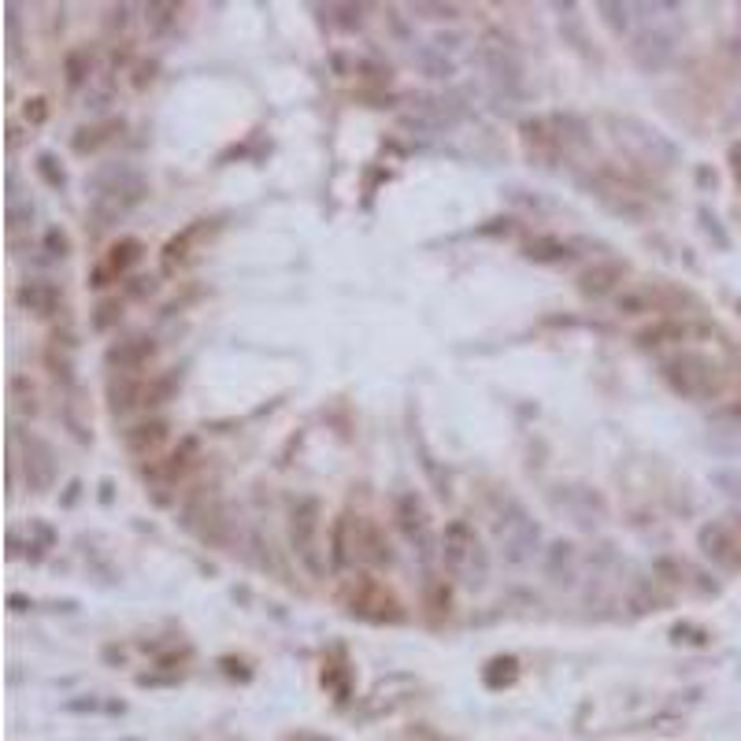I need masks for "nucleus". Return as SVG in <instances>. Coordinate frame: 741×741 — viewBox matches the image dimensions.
<instances>
[{"label":"nucleus","mask_w":741,"mask_h":741,"mask_svg":"<svg viewBox=\"0 0 741 741\" xmlns=\"http://www.w3.org/2000/svg\"><path fill=\"white\" fill-rule=\"evenodd\" d=\"M575 545L571 541H556V545H549V552H545V579L549 582H556V586H563V582H571L575 579Z\"/></svg>","instance_id":"b1692460"},{"label":"nucleus","mask_w":741,"mask_h":741,"mask_svg":"<svg viewBox=\"0 0 741 741\" xmlns=\"http://www.w3.org/2000/svg\"><path fill=\"white\" fill-rule=\"evenodd\" d=\"M45 119H48V104H45V97L26 100V123H30V127H41Z\"/></svg>","instance_id":"c03bdc74"},{"label":"nucleus","mask_w":741,"mask_h":741,"mask_svg":"<svg viewBox=\"0 0 741 741\" xmlns=\"http://www.w3.org/2000/svg\"><path fill=\"white\" fill-rule=\"evenodd\" d=\"M520 145L527 152V160H534L538 167H552L567 149H563V138L556 130L552 119L545 116H534V119H523L520 123Z\"/></svg>","instance_id":"ddd939ff"},{"label":"nucleus","mask_w":741,"mask_h":741,"mask_svg":"<svg viewBox=\"0 0 741 741\" xmlns=\"http://www.w3.org/2000/svg\"><path fill=\"white\" fill-rule=\"evenodd\" d=\"M23 468H26V482H30L34 493H48L56 486V475H60L52 445L45 437H37V434L23 437Z\"/></svg>","instance_id":"dca6fc26"},{"label":"nucleus","mask_w":741,"mask_h":741,"mask_svg":"<svg viewBox=\"0 0 741 741\" xmlns=\"http://www.w3.org/2000/svg\"><path fill=\"white\" fill-rule=\"evenodd\" d=\"M179 15H182V5H145V23L152 34H167L179 23Z\"/></svg>","instance_id":"72a5a7b5"},{"label":"nucleus","mask_w":741,"mask_h":741,"mask_svg":"<svg viewBox=\"0 0 741 741\" xmlns=\"http://www.w3.org/2000/svg\"><path fill=\"white\" fill-rule=\"evenodd\" d=\"M497 545L504 552L508 563H530L541 549V527L523 511V504L516 500H508V511H500V520H497Z\"/></svg>","instance_id":"6e6552de"},{"label":"nucleus","mask_w":741,"mask_h":741,"mask_svg":"<svg viewBox=\"0 0 741 741\" xmlns=\"http://www.w3.org/2000/svg\"><path fill=\"white\" fill-rule=\"evenodd\" d=\"M712 326L708 323H697V319H682V315H671V319H660V323H649L634 334V341L642 349H660V345H686V341H697V337H708Z\"/></svg>","instance_id":"4468645a"},{"label":"nucleus","mask_w":741,"mask_h":741,"mask_svg":"<svg viewBox=\"0 0 741 741\" xmlns=\"http://www.w3.org/2000/svg\"><path fill=\"white\" fill-rule=\"evenodd\" d=\"M45 252H52V256H67L71 252V238L60 231V226H48L45 231Z\"/></svg>","instance_id":"a19ab883"},{"label":"nucleus","mask_w":741,"mask_h":741,"mask_svg":"<svg viewBox=\"0 0 741 741\" xmlns=\"http://www.w3.org/2000/svg\"><path fill=\"white\" fill-rule=\"evenodd\" d=\"M441 563L452 579H460L468 590H482L489 579V552L479 530L468 520H452L441 530Z\"/></svg>","instance_id":"20e7f679"},{"label":"nucleus","mask_w":741,"mask_h":741,"mask_svg":"<svg viewBox=\"0 0 741 741\" xmlns=\"http://www.w3.org/2000/svg\"><path fill=\"white\" fill-rule=\"evenodd\" d=\"M330 563L337 571H349L353 567V545H349V516H337L330 527Z\"/></svg>","instance_id":"bb28decb"},{"label":"nucleus","mask_w":741,"mask_h":741,"mask_svg":"<svg viewBox=\"0 0 741 741\" xmlns=\"http://www.w3.org/2000/svg\"><path fill=\"white\" fill-rule=\"evenodd\" d=\"M427 604H430V612H445V615H448V608H452L448 586H445V582H430V586H427Z\"/></svg>","instance_id":"ea45409f"},{"label":"nucleus","mask_w":741,"mask_h":741,"mask_svg":"<svg viewBox=\"0 0 741 741\" xmlns=\"http://www.w3.org/2000/svg\"><path fill=\"white\" fill-rule=\"evenodd\" d=\"M8 149H19V123H8Z\"/></svg>","instance_id":"8fccbe9b"},{"label":"nucleus","mask_w":741,"mask_h":741,"mask_svg":"<svg viewBox=\"0 0 741 741\" xmlns=\"http://www.w3.org/2000/svg\"><path fill=\"white\" fill-rule=\"evenodd\" d=\"M127 23H130V8H127V5H119V8H111V12H108V26H111V30H116V26L123 30Z\"/></svg>","instance_id":"de8ad7c7"},{"label":"nucleus","mask_w":741,"mask_h":741,"mask_svg":"<svg viewBox=\"0 0 741 741\" xmlns=\"http://www.w3.org/2000/svg\"><path fill=\"white\" fill-rule=\"evenodd\" d=\"M201 231H204V222H193V226H186L179 238L167 242V249H163V271H175V267H182V263L190 260V249H193V242L201 238Z\"/></svg>","instance_id":"cd10ccee"},{"label":"nucleus","mask_w":741,"mask_h":741,"mask_svg":"<svg viewBox=\"0 0 741 741\" xmlns=\"http://www.w3.org/2000/svg\"><path fill=\"white\" fill-rule=\"evenodd\" d=\"M145 389H149V378H141V375H111V382H108V412L111 416H127L134 408H145Z\"/></svg>","instance_id":"412c9836"},{"label":"nucleus","mask_w":741,"mask_h":741,"mask_svg":"<svg viewBox=\"0 0 741 741\" xmlns=\"http://www.w3.org/2000/svg\"><path fill=\"white\" fill-rule=\"evenodd\" d=\"M412 12H419L427 19H456V15H460V8H456V5H423V0H419V5H412Z\"/></svg>","instance_id":"79ce46f5"},{"label":"nucleus","mask_w":741,"mask_h":741,"mask_svg":"<svg viewBox=\"0 0 741 741\" xmlns=\"http://www.w3.org/2000/svg\"><path fill=\"white\" fill-rule=\"evenodd\" d=\"M697 549L719 571H741V534L734 530V523H723V520L705 523L697 530Z\"/></svg>","instance_id":"f8f14e48"},{"label":"nucleus","mask_w":741,"mask_h":741,"mask_svg":"<svg viewBox=\"0 0 741 741\" xmlns=\"http://www.w3.org/2000/svg\"><path fill=\"white\" fill-rule=\"evenodd\" d=\"M8 56L15 60L19 56V45H23V34H19V12H15V5H8Z\"/></svg>","instance_id":"37998d69"},{"label":"nucleus","mask_w":741,"mask_h":741,"mask_svg":"<svg viewBox=\"0 0 741 741\" xmlns=\"http://www.w3.org/2000/svg\"><path fill=\"white\" fill-rule=\"evenodd\" d=\"M626 278H631V263H626V260H601V263H590L586 271H579L575 286H579L582 297L601 301V297L615 293Z\"/></svg>","instance_id":"f3484780"},{"label":"nucleus","mask_w":741,"mask_h":741,"mask_svg":"<svg viewBox=\"0 0 741 741\" xmlns=\"http://www.w3.org/2000/svg\"><path fill=\"white\" fill-rule=\"evenodd\" d=\"M141 256H145V245L138 238H119L116 245L108 249V256H104V271L111 278H123L134 263H141Z\"/></svg>","instance_id":"393cba45"},{"label":"nucleus","mask_w":741,"mask_h":741,"mask_svg":"<svg viewBox=\"0 0 741 741\" xmlns=\"http://www.w3.org/2000/svg\"><path fill=\"white\" fill-rule=\"evenodd\" d=\"M416 60L430 78H448L452 75V60H445L441 48H416Z\"/></svg>","instance_id":"c9c22d12"},{"label":"nucleus","mask_w":741,"mask_h":741,"mask_svg":"<svg viewBox=\"0 0 741 741\" xmlns=\"http://www.w3.org/2000/svg\"><path fill=\"white\" fill-rule=\"evenodd\" d=\"M156 356V341L152 337H127L119 345H111L104 353V364L116 375H141Z\"/></svg>","instance_id":"a211bd4d"},{"label":"nucleus","mask_w":741,"mask_h":741,"mask_svg":"<svg viewBox=\"0 0 741 741\" xmlns=\"http://www.w3.org/2000/svg\"><path fill=\"white\" fill-rule=\"evenodd\" d=\"M393 520H396V530L405 534V541L419 552L423 563H430L434 556H441V538H434L430 511H427V504H423V497H419L416 489L396 493V500H393Z\"/></svg>","instance_id":"0eeeda50"},{"label":"nucleus","mask_w":741,"mask_h":741,"mask_svg":"<svg viewBox=\"0 0 741 741\" xmlns=\"http://www.w3.org/2000/svg\"><path fill=\"white\" fill-rule=\"evenodd\" d=\"M656 371L664 378V386L682 396V401H719L730 386L726 367L697 349H674L667 356L656 360Z\"/></svg>","instance_id":"f257e3e1"},{"label":"nucleus","mask_w":741,"mask_h":741,"mask_svg":"<svg viewBox=\"0 0 741 741\" xmlns=\"http://www.w3.org/2000/svg\"><path fill=\"white\" fill-rule=\"evenodd\" d=\"M590 193L608 208V211H615V215H623V219H645L649 215V204H645V197L626 182V179H619L615 170H597V175L590 179Z\"/></svg>","instance_id":"9d476101"},{"label":"nucleus","mask_w":741,"mask_h":741,"mask_svg":"<svg viewBox=\"0 0 741 741\" xmlns=\"http://www.w3.org/2000/svg\"><path fill=\"white\" fill-rule=\"evenodd\" d=\"M319 520H323V504L315 497H301L290 508V545L312 579L326 575V560L319 552Z\"/></svg>","instance_id":"423d86ee"},{"label":"nucleus","mask_w":741,"mask_h":741,"mask_svg":"<svg viewBox=\"0 0 741 741\" xmlns=\"http://www.w3.org/2000/svg\"><path fill=\"white\" fill-rule=\"evenodd\" d=\"M193 452H197V441L190 437V441H182V448H175V452H167L163 460H152L149 468H145V479L149 482H156V486H175L186 471H190V464H193Z\"/></svg>","instance_id":"5701e85b"},{"label":"nucleus","mask_w":741,"mask_h":741,"mask_svg":"<svg viewBox=\"0 0 741 741\" xmlns=\"http://www.w3.org/2000/svg\"><path fill=\"white\" fill-rule=\"evenodd\" d=\"M167 437H170V423L167 419H145V423H138V427H130L127 434H123V445H127V452L134 456V460H156L160 456V448L167 445Z\"/></svg>","instance_id":"6ab92c4d"},{"label":"nucleus","mask_w":741,"mask_h":741,"mask_svg":"<svg viewBox=\"0 0 741 741\" xmlns=\"http://www.w3.org/2000/svg\"><path fill=\"white\" fill-rule=\"evenodd\" d=\"M674 56V34L664 30V26H645L631 37V60L645 71V75H656L671 64Z\"/></svg>","instance_id":"2eb2a0df"},{"label":"nucleus","mask_w":741,"mask_h":741,"mask_svg":"<svg viewBox=\"0 0 741 741\" xmlns=\"http://www.w3.org/2000/svg\"><path fill=\"white\" fill-rule=\"evenodd\" d=\"M520 674V660L516 656H497L486 664V686L489 690H500V686H511Z\"/></svg>","instance_id":"c756f323"},{"label":"nucleus","mask_w":741,"mask_h":741,"mask_svg":"<svg viewBox=\"0 0 741 741\" xmlns=\"http://www.w3.org/2000/svg\"><path fill=\"white\" fill-rule=\"evenodd\" d=\"M8 608H12V612H30V608H34V601H30V597H23V593H8Z\"/></svg>","instance_id":"09e8293b"},{"label":"nucleus","mask_w":741,"mask_h":741,"mask_svg":"<svg viewBox=\"0 0 741 741\" xmlns=\"http://www.w3.org/2000/svg\"><path fill=\"white\" fill-rule=\"evenodd\" d=\"M116 130H123V119H108V123L78 127V130H75V138H71V149H75L78 156H89V152H97L104 141L116 138Z\"/></svg>","instance_id":"a878e982"},{"label":"nucleus","mask_w":741,"mask_h":741,"mask_svg":"<svg viewBox=\"0 0 741 741\" xmlns=\"http://www.w3.org/2000/svg\"><path fill=\"white\" fill-rule=\"evenodd\" d=\"M726 163H730V175H734V182L741 186V141H734V145H730Z\"/></svg>","instance_id":"49530a36"},{"label":"nucleus","mask_w":741,"mask_h":741,"mask_svg":"<svg viewBox=\"0 0 741 741\" xmlns=\"http://www.w3.org/2000/svg\"><path fill=\"white\" fill-rule=\"evenodd\" d=\"M734 530H737V534H741V516H737V520H734Z\"/></svg>","instance_id":"3c124183"},{"label":"nucleus","mask_w":741,"mask_h":741,"mask_svg":"<svg viewBox=\"0 0 741 741\" xmlns=\"http://www.w3.org/2000/svg\"><path fill=\"white\" fill-rule=\"evenodd\" d=\"M349 545H353V563L367 567H393V545L386 530L371 516H349Z\"/></svg>","instance_id":"9b49d317"},{"label":"nucleus","mask_w":741,"mask_h":741,"mask_svg":"<svg viewBox=\"0 0 741 741\" xmlns=\"http://www.w3.org/2000/svg\"><path fill=\"white\" fill-rule=\"evenodd\" d=\"M93 193H89V215L97 222V231L104 226L119 222L145 193H149V182L141 170H134L130 163H104L93 170V179L86 182Z\"/></svg>","instance_id":"f03ea898"},{"label":"nucleus","mask_w":741,"mask_h":741,"mask_svg":"<svg viewBox=\"0 0 741 741\" xmlns=\"http://www.w3.org/2000/svg\"><path fill=\"white\" fill-rule=\"evenodd\" d=\"M682 308H701V301L674 286V282H664V278H649L642 286L619 293L615 301V312L619 315H645V312H682Z\"/></svg>","instance_id":"39448f33"},{"label":"nucleus","mask_w":741,"mask_h":741,"mask_svg":"<svg viewBox=\"0 0 741 741\" xmlns=\"http://www.w3.org/2000/svg\"><path fill=\"white\" fill-rule=\"evenodd\" d=\"M15 301H19L26 312L48 319V315L60 312V304H64V290L56 286V282H48V278H30V282H23V286H19Z\"/></svg>","instance_id":"4be33fe9"},{"label":"nucleus","mask_w":741,"mask_h":741,"mask_svg":"<svg viewBox=\"0 0 741 741\" xmlns=\"http://www.w3.org/2000/svg\"><path fill=\"white\" fill-rule=\"evenodd\" d=\"M597 12H601V19H604V26L615 34V37H623V34H631V26H634V5H597Z\"/></svg>","instance_id":"7c9ffc66"},{"label":"nucleus","mask_w":741,"mask_h":741,"mask_svg":"<svg viewBox=\"0 0 741 741\" xmlns=\"http://www.w3.org/2000/svg\"><path fill=\"white\" fill-rule=\"evenodd\" d=\"M26 222H34V208H30V204H26V208L12 204V208H8V226H12V231H19V226H26Z\"/></svg>","instance_id":"a18cd8bd"},{"label":"nucleus","mask_w":741,"mask_h":741,"mask_svg":"<svg viewBox=\"0 0 741 741\" xmlns=\"http://www.w3.org/2000/svg\"><path fill=\"white\" fill-rule=\"evenodd\" d=\"M179 382H182V375H163V378H149V389H145V408H160V405H167L170 396H175V389H179Z\"/></svg>","instance_id":"2f4dec72"},{"label":"nucleus","mask_w":741,"mask_h":741,"mask_svg":"<svg viewBox=\"0 0 741 741\" xmlns=\"http://www.w3.org/2000/svg\"><path fill=\"white\" fill-rule=\"evenodd\" d=\"M34 167H37V175H41V182H45L48 190H64V186H67V170L60 167V160H56L52 152H41Z\"/></svg>","instance_id":"f704fd0d"},{"label":"nucleus","mask_w":741,"mask_h":741,"mask_svg":"<svg viewBox=\"0 0 741 741\" xmlns=\"http://www.w3.org/2000/svg\"><path fill=\"white\" fill-rule=\"evenodd\" d=\"M89 71H93V56H89V48H71V52H67V60H64L67 86L78 89V86L89 78Z\"/></svg>","instance_id":"473e14b6"},{"label":"nucleus","mask_w":741,"mask_h":741,"mask_svg":"<svg viewBox=\"0 0 741 741\" xmlns=\"http://www.w3.org/2000/svg\"><path fill=\"white\" fill-rule=\"evenodd\" d=\"M697 219H701V231H705V234H708L712 242H715V249L730 252V234L723 231V222H719V219H715V215H712L708 208H701V211H697Z\"/></svg>","instance_id":"e433bc0d"},{"label":"nucleus","mask_w":741,"mask_h":741,"mask_svg":"<svg viewBox=\"0 0 741 741\" xmlns=\"http://www.w3.org/2000/svg\"><path fill=\"white\" fill-rule=\"evenodd\" d=\"M482 67H486L493 86H500V89H523V64H520V56L511 52V48L486 45L482 48Z\"/></svg>","instance_id":"aec40b11"},{"label":"nucleus","mask_w":741,"mask_h":741,"mask_svg":"<svg viewBox=\"0 0 741 741\" xmlns=\"http://www.w3.org/2000/svg\"><path fill=\"white\" fill-rule=\"evenodd\" d=\"M523 256L527 260H534V263H560V260H567L571 256V245L567 242H560V238H534V242H527L523 245Z\"/></svg>","instance_id":"c85d7f7f"},{"label":"nucleus","mask_w":741,"mask_h":741,"mask_svg":"<svg viewBox=\"0 0 741 741\" xmlns=\"http://www.w3.org/2000/svg\"><path fill=\"white\" fill-rule=\"evenodd\" d=\"M123 315V304L119 301H100L97 304V315H93V330H108L111 323H119Z\"/></svg>","instance_id":"58836bf2"},{"label":"nucleus","mask_w":741,"mask_h":741,"mask_svg":"<svg viewBox=\"0 0 741 741\" xmlns=\"http://www.w3.org/2000/svg\"><path fill=\"white\" fill-rule=\"evenodd\" d=\"M671 638L674 642H686V645H708L712 642V634L705 631V626H697V623H674L671 626Z\"/></svg>","instance_id":"4c0bfd02"},{"label":"nucleus","mask_w":741,"mask_h":741,"mask_svg":"<svg viewBox=\"0 0 741 741\" xmlns=\"http://www.w3.org/2000/svg\"><path fill=\"white\" fill-rule=\"evenodd\" d=\"M615 127H619V145H626V152H631L634 160H642V163H656V167H671L674 163V145L660 134V130H653L649 123H638V119H615Z\"/></svg>","instance_id":"1a4fd4ad"},{"label":"nucleus","mask_w":741,"mask_h":741,"mask_svg":"<svg viewBox=\"0 0 741 741\" xmlns=\"http://www.w3.org/2000/svg\"><path fill=\"white\" fill-rule=\"evenodd\" d=\"M337 604L345 608V615L364 619V623H405L408 612L389 586H382L371 571H349L337 586Z\"/></svg>","instance_id":"7ed1b4c3"}]
</instances>
